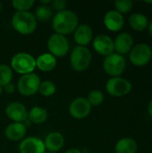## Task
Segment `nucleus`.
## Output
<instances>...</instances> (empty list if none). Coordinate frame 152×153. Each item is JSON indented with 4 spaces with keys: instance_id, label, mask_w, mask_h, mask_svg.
I'll return each instance as SVG.
<instances>
[{
    "instance_id": "nucleus-1",
    "label": "nucleus",
    "mask_w": 152,
    "mask_h": 153,
    "mask_svg": "<svg viewBox=\"0 0 152 153\" xmlns=\"http://www.w3.org/2000/svg\"><path fill=\"white\" fill-rule=\"evenodd\" d=\"M79 19L72 10L65 9L57 12L52 19V28L55 33L61 35L71 34L78 27Z\"/></svg>"
},
{
    "instance_id": "nucleus-2",
    "label": "nucleus",
    "mask_w": 152,
    "mask_h": 153,
    "mask_svg": "<svg viewBox=\"0 0 152 153\" xmlns=\"http://www.w3.org/2000/svg\"><path fill=\"white\" fill-rule=\"evenodd\" d=\"M12 25L13 29L21 34L28 35L35 31L37 28V20L30 12H16L12 17Z\"/></svg>"
},
{
    "instance_id": "nucleus-3",
    "label": "nucleus",
    "mask_w": 152,
    "mask_h": 153,
    "mask_svg": "<svg viewBox=\"0 0 152 153\" xmlns=\"http://www.w3.org/2000/svg\"><path fill=\"white\" fill-rule=\"evenodd\" d=\"M91 59L92 55L88 48L77 46L73 48V50L71 53V66L76 72H82L90 66Z\"/></svg>"
},
{
    "instance_id": "nucleus-4",
    "label": "nucleus",
    "mask_w": 152,
    "mask_h": 153,
    "mask_svg": "<svg viewBox=\"0 0 152 153\" xmlns=\"http://www.w3.org/2000/svg\"><path fill=\"white\" fill-rule=\"evenodd\" d=\"M12 68L18 74L23 75L33 73L36 68V59L30 54L20 52L11 59Z\"/></svg>"
},
{
    "instance_id": "nucleus-5",
    "label": "nucleus",
    "mask_w": 152,
    "mask_h": 153,
    "mask_svg": "<svg viewBox=\"0 0 152 153\" xmlns=\"http://www.w3.org/2000/svg\"><path fill=\"white\" fill-rule=\"evenodd\" d=\"M40 82L39 76L35 73L23 74L17 82V90L23 96H32L39 91Z\"/></svg>"
},
{
    "instance_id": "nucleus-6",
    "label": "nucleus",
    "mask_w": 152,
    "mask_h": 153,
    "mask_svg": "<svg viewBox=\"0 0 152 153\" xmlns=\"http://www.w3.org/2000/svg\"><path fill=\"white\" fill-rule=\"evenodd\" d=\"M126 67V62L122 55L113 53L104 59L103 68L105 72L112 77H119Z\"/></svg>"
},
{
    "instance_id": "nucleus-7",
    "label": "nucleus",
    "mask_w": 152,
    "mask_h": 153,
    "mask_svg": "<svg viewBox=\"0 0 152 153\" xmlns=\"http://www.w3.org/2000/svg\"><path fill=\"white\" fill-rule=\"evenodd\" d=\"M47 48L55 57H62L68 53L70 45L65 36L54 33L48 38Z\"/></svg>"
},
{
    "instance_id": "nucleus-8",
    "label": "nucleus",
    "mask_w": 152,
    "mask_h": 153,
    "mask_svg": "<svg viewBox=\"0 0 152 153\" xmlns=\"http://www.w3.org/2000/svg\"><path fill=\"white\" fill-rule=\"evenodd\" d=\"M132 83L122 77H112L106 84V90L109 95L114 97H123L131 92Z\"/></svg>"
},
{
    "instance_id": "nucleus-9",
    "label": "nucleus",
    "mask_w": 152,
    "mask_h": 153,
    "mask_svg": "<svg viewBox=\"0 0 152 153\" xmlns=\"http://www.w3.org/2000/svg\"><path fill=\"white\" fill-rule=\"evenodd\" d=\"M151 48L145 44L140 43L134 46L130 52V60L135 66H144L151 59Z\"/></svg>"
},
{
    "instance_id": "nucleus-10",
    "label": "nucleus",
    "mask_w": 152,
    "mask_h": 153,
    "mask_svg": "<svg viewBox=\"0 0 152 153\" xmlns=\"http://www.w3.org/2000/svg\"><path fill=\"white\" fill-rule=\"evenodd\" d=\"M91 111V105L86 98L79 97L73 100L69 106L70 115L76 118L82 119L87 117Z\"/></svg>"
},
{
    "instance_id": "nucleus-11",
    "label": "nucleus",
    "mask_w": 152,
    "mask_h": 153,
    "mask_svg": "<svg viewBox=\"0 0 152 153\" xmlns=\"http://www.w3.org/2000/svg\"><path fill=\"white\" fill-rule=\"evenodd\" d=\"M5 114L9 119L15 123H23L28 119V111L20 102H11L5 108Z\"/></svg>"
},
{
    "instance_id": "nucleus-12",
    "label": "nucleus",
    "mask_w": 152,
    "mask_h": 153,
    "mask_svg": "<svg viewBox=\"0 0 152 153\" xmlns=\"http://www.w3.org/2000/svg\"><path fill=\"white\" fill-rule=\"evenodd\" d=\"M20 153H45L46 148L44 142L34 136L25 138L19 145Z\"/></svg>"
},
{
    "instance_id": "nucleus-13",
    "label": "nucleus",
    "mask_w": 152,
    "mask_h": 153,
    "mask_svg": "<svg viewBox=\"0 0 152 153\" xmlns=\"http://www.w3.org/2000/svg\"><path fill=\"white\" fill-rule=\"evenodd\" d=\"M93 48L99 54L102 56H109L114 52V41L113 39L105 34L98 35L93 39Z\"/></svg>"
},
{
    "instance_id": "nucleus-14",
    "label": "nucleus",
    "mask_w": 152,
    "mask_h": 153,
    "mask_svg": "<svg viewBox=\"0 0 152 153\" xmlns=\"http://www.w3.org/2000/svg\"><path fill=\"white\" fill-rule=\"evenodd\" d=\"M104 24L109 30L116 32L123 28L125 24V19L123 14H121L117 11L110 10L105 14Z\"/></svg>"
},
{
    "instance_id": "nucleus-15",
    "label": "nucleus",
    "mask_w": 152,
    "mask_h": 153,
    "mask_svg": "<svg viewBox=\"0 0 152 153\" xmlns=\"http://www.w3.org/2000/svg\"><path fill=\"white\" fill-rule=\"evenodd\" d=\"M133 46V39L131 34L122 32L116 36L114 41V49L119 55H124L132 50Z\"/></svg>"
},
{
    "instance_id": "nucleus-16",
    "label": "nucleus",
    "mask_w": 152,
    "mask_h": 153,
    "mask_svg": "<svg viewBox=\"0 0 152 153\" xmlns=\"http://www.w3.org/2000/svg\"><path fill=\"white\" fill-rule=\"evenodd\" d=\"M93 31L90 25L80 24L74 30L73 39L78 46L85 47L92 40Z\"/></svg>"
},
{
    "instance_id": "nucleus-17",
    "label": "nucleus",
    "mask_w": 152,
    "mask_h": 153,
    "mask_svg": "<svg viewBox=\"0 0 152 153\" xmlns=\"http://www.w3.org/2000/svg\"><path fill=\"white\" fill-rule=\"evenodd\" d=\"M26 132H27V127L24 126L23 123L13 122L6 126L4 130V134L8 140L16 142L24 138Z\"/></svg>"
},
{
    "instance_id": "nucleus-18",
    "label": "nucleus",
    "mask_w": 152,
    "mask_h": 153,
    "mask_svg": "<svg viewBox=\"0 0 152 153\" xmlns=\"http://www.w3.org/2000/svg\"><path fill=\"white\" fill-rule=\"evenodd\" d=\"M65 144V138L62 134L58 132H52L48 134L44 141L46 150L49 152H56L60 151Z\"/></svg>"
},
{
    "instance_id": "nucleus-19",
    "label": "nucleus",
    "mask_w": 152,
    "mask_h": 153,
    "mask_svg": "<svg viewBox=\"0 0 152 153\" xmlns=\"http://www.w3.org/2000/svg\"><path fill=\"white\" fill-rule=\"evenodd\" d=\"M56 65V57L50 53L39 55L36 59V67L43 72H50Z\"/></svg>"
},
{
    "instance_id": "nucleus-20",
    "label": "nucleus",
    "mask_w": 152,
    "mask_h": 153,
    "mask_svg": "<svg viewBox=\"0 0 152 153\" xmlns=\"http://www.w3.org/2000/svg\"><path fill=\"white\" fill-rule=\"evenodd\" d=\"M138 149L136 142L132 138L120 139L115 147L116 153H136Z\"/></svg>"
},
{
    "instance_id": "nucleus-21",
    "label": "nucleus",
    "mask_w": 152,
    "mask_h": 153,
    "mask_svg": "<svg viewBox=\"0 0 152 153\" xmlns=\"http://www.w3.org/2000/svg\"><path fill=\"white\" fill-rule=\"evenodd\" d=\"M129 24L133 30L138 31H142L145 29H147V27L149 26V20L147 16H145L144 14L135 13L130 16Z\"/></svg>"
},
{
    "instance_id": "nucleus-22",
    "label": "nucleus",
    "mask_w": 152,
    "mask_h": 153,
    "mask_svg": "<svg viewBox=\"0 0 152 153\" xmlns=\"http://www.w3.org/2000/svg\"><path fill=\"white\" fill-rule=\"evenodd\" d=\"M28 119L33 124H43L47 119V111L41 107H33L28 112Z\"/></svg>"
},
{
    "instance_id": "nucleus-23",
    "label": "nucleus",
    "mask_w": 152,
    "mask_h": 153,
    "mask_svg": "<svg viewBox=\"0 0 152 153\" xmlns=\"http://www.w3.org/2000/svg\"><path fill=\"white\" fill-rule=\"evenodd\" d=\"M34 16H35L36 20H38V21L47 22L49 19H51V17L53 16V11L49 5L40 4L36 8Z\"/></svg>"
},
{
    "instance_id": "nucleus-24",
    "label": "nucleus",
    "mask_w": 152,
    "mask_h": 153,
    "mask_svg": "<svg viewBox=\"0 0 152 153\" xmlns=\"http://www.w3.org/2000/svg\"><path fill=\"white\" fill-rule=\"evenodd\" d=\"M13 78V70L7 65H0V86L4 87L11 82Z\"/></svg>"
},
{
    "instance_id": "nucleus-25",
    "label": "nucleus",
    "mask_w": 152,
    "mask_h": 153,
    "mask_svg": "<svg viewBox=\"0 0 152 153\" xmlns=\"http://www.w3.org/2000/svg\"><path fill=\"white\" fill-rule=\"evenodd\" d=\"M39 91L42 96L45 97H50L54 95L56 91V84L51 81H44L40 82Z\"/></svg>"
},
{
    "instance_id": "nucleus-26",
    "label": "nucleus",
    "mask_w": 152,
    "mask_h": 153,
    "mask_svg": "<svg viewBox=\"0 0 152 153\" xmlns=\"http://www.w3.org/2000/svg\"><path fill=\"white\" fill-rule=\"evenodd\" d=\"M35 4L34 0H13L12 4L17 12H28Z\"/></svg>"
},
{
    "instance_id": "nucleus-27",
    "label": "nucleus",
    "mask_w": 152,
    "mask_h": 153,
    "mask_svg": "<svg viewBox=\"0 0 152 153\" xmlns=\"http://www.w3.org/2000/svg\"><path fill=\"white\" fill-rule=\"evenodd\" d=\"M87 100L91 106H99L104 101V94L99 90H93L90 91Z\"/></svg>"
},
{
    "instance_id": "nucleus-28",
    "label": "nucleus",
    "mask_w": 152,
    "mask_h": 153,
    "mask_svg": "<svg viewBox=\"0 0 152 153\" xmlns=\"http://www.w3.org/2000/svg\"><path fill=\"white\" fill-rule=\"evenodd\" d=\"M133 3L132 0H117L115 2L116 11L122 13H129L133 9Z\"/></svg>"
},
{
    "instance_id": "nucleus-29",
    "label": "nucleus",
    "mask_w": 152,
    "mask_h": 153,
    "mask_svg": "<svg viewBox=\"0 0 152 153\" xmlns=\"http://www.w3.org/2000/svg\"><path fill=\"white\" fill-rule=\"evenodd\" d=\"M51 4H52L54 9L57 10L58 12L65 10V6H66V2L65 0H55V1H52Z\"/></svg>"
},
{
    "instance_id": "nucleus-30",
    "label": "nucleus",
    "mask_w": 152,
    "mask_h": 153,
    "mask_svg": "<svg viewBox=\"0 0 152 153\" xmlns=\"http://www.w3.org/2000/svg\"><path fill=\"white\" fill-rule=\"evenodd\" d=\"M4 91H5L8 94H12V93H13V92L15 91V86H14V84L12 83V82H10V83H8L7 85H5V86L4 87Z\"/></svg>"
},
{
    "instance_id": "nucleus-31",
    "label": "nucleus",
    "mask_w": 152,
    "mask_h": 153,
    "mask_svg": "<svg viewBox=\"0 0 152 153\" xmlns=\"http://www.w3.org/2000/svg\"><path fill=\"white\" fill-rule=\"evenodd\" d=\"M65 153H82V151H80L79 149H76V148H73V149L67 150Z\"/></svg>"
},
{
    "instance_id": "nucleus-32",
    "label": "nucleus",
    "mask_w": 152,
    "mask_h": 153,
    "mask_svg": "<svg viewBox=\"0 0 152 153\" xmlns=\"http://www.w3.org/2000/svg\"><path fill=\"white\" fill-rule=\"evenodd\" d=\"M148 112H149L150 116L152 117V99L150 101V103H149V106H148Z\"/></svg>"
},
{
    "instance_id": "nucleus-33",
    "label": "nucleus",
    "mask_w": 152,
    "mask_h": 153,
    "mask_svg": "<svg viewBox=\"0 0 152 153\" xmlns=\"http://www.w3.org/2000/svg\"><path fill=\"white\" fill-rule=\"evenodd\" d=\"M149 31L152 36V21L151 22V23H149Z\"/></svg>"
},
{
    "instance_id": "nucleus-34",
    "label": "nucleus",
    "mask_w": 152,
    "mask_h": 153,
    "mask_svg": "<svg viewBox=\"0 0 152 153\" xmlns=\"http://www.w3.org/2000/svg\"><path fill=\"white\" fill-rule=\"evenodd\" d=\"M2 92H3V88H2V87L0 86V95L2 94Z\"/></svg>"
},
{
    "instance_id": "nucleus-35",
    "label": "nucleus",
    "mask_w": 152,
    "mask_h": 153,
    "mask_svg": "<svg viewBox=\"0 0 152 153\" xmlns=\"http://www.w3.org/2000/svg\"><path fill=\"white\" fill-rule=\"evenodd\" d=\"M145 3H147V4H152V1H145Z\"/></svg>"
},
{
    "instance_id": "nucleus-36",
    "label": "nucleus",
    "mask_w": 152,
    "mask_h": 153,
    "mask_svg": "<svg viewBox=\"0 0 152 153\" xmlns=\"http://www.w3.org/2000/svg\"><path fill=\"white\" fill-rule=\"evenodd\" d=\"M2 10V4H1V2H0V11Z\"/></svg>"
},
{
    "instance_id": "nucleus-37",
    "label": "nucleus",
    "mask_w": 152,
    "mask_h": 153,
    "mask_svg": "<svg viewBox=\"0 0 152 153\" xmlns=\"http://www.w3.org/2000/svg\"><path fill=\"white\" fill-rule=\"evenodd\" d=\"M47 153H55V152H47Z\"/></svg>"
}]
</instances>
